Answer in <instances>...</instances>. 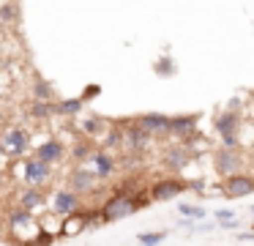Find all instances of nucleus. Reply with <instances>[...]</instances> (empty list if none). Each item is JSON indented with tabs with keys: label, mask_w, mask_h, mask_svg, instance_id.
<instances>
[{
	"label": "nucleus",
	"mask_w": 254,
	"mask_h": 246,
	"mask_svg": "<svg viewBox=\"0 0 254 246\" xmlns=\"http://www.w3.org/2000/svg\"><path fill=\"white\" fill-rule=\"evenodd\" d=\"M134 211H139L134 194H123V191H118L115 197H110V200L104 202V208H101V219H104V222H118V219L131 216Z\"/></svg>",
	"instance_id": "nucleus-1"
},
{
	"label": "nucleus",
	"mask_w": 254,
	"mask_h": 246,
	"mask_svg": "<svg viewBox=\"0 0 254 246\" xmlns=\"http://www.w3.org/2000/svg\"><path fill=\"white\" fill-rule=\"evenodd\" d=\"M189 189V180H181V178H161L156 180V183H150V197H153L156 202H167V200H175V197H181L183 191Z\"/></svg>",
	"instance_id": "nucleus-2"
},
{
	"label": "nucleus",
	"mask_w": 254,
	"mask_h": 246,
	"mask_svg": "<svg viewBox=\"0 0 254 246\" xmlns=\"http://www.w3.org/2000/svg\"><path fill=\"white\" fill-rule=\"evenodd\" d=\"M213 167H216V172L224 175V178L232 175V172H241V167H243L241 151H238V148L221 145V151H216V156H213Z\"/></svg>",
	"instance_id": "nucleus-3"
},
{
	"label": "nucleus",
	"mask_w": 254,
	"mask_h": 246,
	"mask_svg": "<svg viewBox=\"0 0 254 246\" xmlns=\"http://www.w3.org/2000/svg\"><path fill=\"white\" fill-rule=\"evenodd\" d=\"M221 191H224V197H230V200L249 197L254 191V178H252V175H243V172H232V175H227V178H224Z\"/></svg>",
	"instance_id": "nucleus-4"
},
{
	"label": "nucleus",
	"mask_w": 254,
	"mask_h": 246,
	"mask_svg": "<svg viewBox=\"0 0 254 246\" xmlns=\"http://www.w3.org/2000/svg\"><path fill=\"white\" fill-rule=\"evenodd\" d=\"M123 140H126V148L134 153H142L145 148H148L150 142V134L142 129L139 123H128L126 129H123Z\"/></svg>",
	"instance_id": "nucleus-5"
},
{
	"label": "nucleus",
	"mask_w": 254,
	"mask_h": 246,
	"mask_svg": "<svg viewBox=\"0 0 254 246\" xmlns=\"http://www.w3.org/2000/svg\"><path fill=\"white\" fill-rule=\"evenodd\" d=\"M170 134L181 137V142L191 140L197 134V115H178V118H170Z\"/></svg>",
	"instance_id": "nucleus-6"
},
{
	"label": "nucleus",
	"mask_w": 254,
	"mask_h": 246,
	"mask_svg": "<svg viewBox=\"0 0 254 246\" xmlns=\"http://www.w3.org/2000/svg\"><path fill=\"white\" fill-rule=\"evenodd\" d=\"M150 137H161V134H170V115H161V112H148L137 120Z\"/></svg>",
	"instance_id": "nucleus-7"
},
{
	"label": "nucleus",
	"mask_w": 254,
	"mask_h": 246,
	"mask_svg": "<svg viewBox=\"0 0 254 246\" xmlns=\"http://www.w3.org/2000/svg\"><path fill=\"white\" fill-rule=\"evenodd\" d=\"M191 162V151H189L186 142H181V145H172L170 151L164 153V164L172 169V172H181L186 164Z\"/></svg>",
	"instance_id": "nucleus-8"
},
{
	"label": "nucleus",
	"mask_w": 254,
	"mask_h": 246,
	"mask_svg": "<svg viewBox=\"0 0 254 246\" xmlns=\"http://www.w3.org/2000/svg\"><path fill=\"white\" fill-rule=\"evenodd\" d=\"M50 178V162H44V159L36 156L33 162H25V180L33 186L44 183V180Z\"/></svg>",
	"instance_id": "nucleus-9"
},
{
	"label": "nucleus",
	"mask_w": 254,
	"mask_h": 246,
	"mask_svg": "<svg viewBox=\"0 0 254 246\" xmlns=\"http://www.w3.org/2000/svg\"><path fill=\"white\" fill-rule=\"evenodd\" d=\"M238 129H241V118H238L232 109H227V112H221L219 118H216V131L221 134V140L238 137Z\"/></svg>",
	"instance_id": "nucleus-10"
},
{
	"label": "nucleus",
	"mask_w": 254,
	"mask_h": 246,
	"mask_svg": "<svg viewBox=\"0 0 254 246\" xmlns=\"http://www.w3.org/2000/svg\"><path fill=\"white\" fill-rule=\"evenodd\" d=\"M77 205H79L77 191L68 189V191H58V194H55V205H52V211L61 213V216H68V213L77 211Z\"/></svg>",
	"instance_id": "nucleus-11"
},
{
	"label": "nucleus",
	"mask_w": 254,
	"mask_h": 246,
	"mask_svg": "<svg viewBox=\"0 0 254 246\" xmlns=\"http://www.w3.org/2000/svg\"><path fill=\"white\" fill-rule=\"evenodd\" d=\"M3 145H6L8 153H14V156H17V153H22L25 148H28V134H25L22 129H11L6 137H3Z\"/></svg>",
	"instance_id": "nucleus-12"
},
{
	"label": "nucleus",
	"mask_w": 254,
	"mask_h": 246,
	"mask_svg": "<svg viewBox=\"0 0 254 246\" xmlns=\"http://www.w3.org/2000/svg\"><path fill=\"white\" fill-rule=\"evenodd\" d=\"M90 162H93V172L99 175V178H107V175L115 172V159H112L110 153H104V151L93 153V156H90Z\"/></svg>",
	"instance_id": "nucleus-13"
},
{
	"label": "nucleus",
	"mask_w": 254,
	"mask_h": 246,
	"mask_svg": "<svg viewBox=\"0 0 254 246\" xmlns=\"http://www.w3.org/2000/svg\"><path fill=\"white\" fill-rule=\"evenodd\" d=\"M63 145L58 140H47L44 145H39V151H36V156L39 159H44V162H50V164H55V162H61L63 159Z\"/></svg>",
	"instance_id": "nucleus-14"
},
{
	"label": "nucleus",
	"mask_w": 254,
	"mask_h": 246,
	"mask_svg": "<svg viewBox=\"0 0 254 246\" xmlns=\"http://www.w3.org/2000/svg\"><path fill=\"white\" fill-rule=\"evenodd\" d=\"M90 227V213H68L66 224H63V235H77L79 230Z\"/></svg>",
	"instance_id": "nucleus-15"
},
{
	"label": "nucleus",
	"mask_w": 254,
	"mask_h": 246,
	"mask_svg": "<svg viewBox=\"0 0 254 246\" xmlns=\"http://www.w3.org/2000/svg\"><path fill=\"white\" fill-rule=\"evenodd\" d=\"M68 180H71V189L77 191V194H79V191H90V189H93V180H96V172H88V169H74Z\"/></svg>",
	"instance_id": "nucleus-16"
},
{
	"label": "nucleus",
	"mask_w": 254,
	"mask_h": 246,
	"mask_svg": "<svg viewBox=\"0 0 254 246\" xmlns=\"http://www.w3.org/2000/svg\"><path fill=\"white\" fill-rule=\"evenodd\" d=\"M55 112H58V104H50V98H36V104L30 107V118L36 120H47Z\"/></svg>",
	"instance_id": "nucleus-17"
},
{
	"label": "nucleus",
	"mask_w": 254,
	"mask_h": 246,
	"mask_svg": "<svg viewBox=\"0 0 254 246\" xmlns=\"http://www.w3.org/2000/svg\"><path fill=\"white\" fill-rule=\"evenodd\" d=\"M82 112V98H66V101L58 104V115H66V118H74V115Z\"/></svg>",
	"instance_id": "nucleus-18"
},
{
	"label": "nucleus",
	"mask_w": 254,
	"mask_h": 246,
	"mask_svg": "<svg viewBox=\"0 0 254 246\" xmlns=\"http://www.w3.org/2000/svg\"><path fill=\"white\" fill-rule=\"evenodd\" d=\"M104 126H107V123L99 118V115H90V118H85V120H82V131H85L88 137L101 134V131H104Z\"/></svg>",
	"instance_id": "nucleus-19"
},
{
	"label": "nucleus",
	"mask_w": 254,
	"mask_h": 246,
	"mask_svg": "<svg viewBox=\"0 0 254 246\" xmlns=\"http://www.w3.org/2000/svg\"><path fill=\"white\" fill-rule=\"evenodd\" d=\"M19 202H22V208H28V211H36V208L41 205V191L39 189H28L22 197H19Z\"/></svg>",
	"instance_id": "nucleus-20"
},
{
	"label": "nucleus",
	"mask_w": 254,
	"mask_h": 246,
	"mask_svg": "<svg viewBox=\"0 0 254 246\" xmlns=\"http://www.w3.org/2000/svg\"><path fill=\"white\" fill-rule=\"evenodd\" d=\"M178 213H181V216H189V219H205V208L202 205H189V202H181V205H178Z\"/></svg>",
	"instance_id": "nucleus-21"
},
{
	"label": "nucleus",
	"mask_w": 254,
	"mask_h": 246,
	"mask_svg": "<svg viewBox=\"0 0 254 246\" xmlns=\"http://www.w3.org/2000/svg\"><path fill=\"white\" fill-rule=\"evenodd\" d=\"M153 69L159 71L161 77H172V74H175V63H172V58H167V55H164V58H159V60H156V66H153Z\"/></svg>",
	"instance_id": "nucleus-22"
},
{
	"label": "nucleus",
	"mask_w": 254,
	"mask_h": 246,
	"mask_svg": "<svg viewBox=\"0 0 254 246\" xmlns=\"http://www.w3.org/2000/svg\"><path fill=\"white\" fill-rule=\"evenodd\" d=\"M123 142H126V140H123V131H121V129H112L110 134L104 137V148H107V151H112V148H121Z\"/></svg>",
	"instance_id": "nucleus-23"
},
{
	"label": "nucleus",
	"mask_w": 254,
	"mask_h": 246,
	"mask_svg": "<svg viewBox=\"0 0 254 246\" xmlns=\"http://www.w3.org/2000/svg\"><path fill=\"white\" fill-rule=\"evenodd\" d=\"M164 238H167L164 230H159V233H142V235H137L139 244H161Z\"/></svg>",
	"instance_id": "nucleus-24"
},
{
	"label": "nucleus",
	"mask_w": 254,
	"mask_h": 246,
	"mask_svg": "<svg viewBox=\"0 0 254 246\" xmlns=\"http://www.w3.org/2000/svg\"><path fill=\"white\" fill-rule=\"evenodd\" d=\"M33 93H36V98H52V85L44 82V80H39L36 87H33Z\"/></svg>",
	"instance_id": "nucleus-25"
},
{
	"label": "nucleus",
	"mask_w": 254,
	"mask_h": 246,
	"mask_svg": "<svg viewBox=\"0 0 254 246\" xmlns=\"http://www.w3.org/2000/svg\"><path fill=\"white\" fill-rule=\"evenodd\" d=\"M88 156H93V153H90V145L88 142H77V145H74V159H88Z\"/></svg>",
	"instance_id": "nucleus-26"
},
{
	"label": "nucleus",
	"mask_w": 254,
	"mask_h": 246,
	"mask_svg": "<svg viewBox=\"0 0 254 246\" xmlns=\"http://www.w3.org/2000/svg\"><path fill=\"white\" fill-rule=\"evenodd\" d=\"M99 93H101V85H88L82 90V101H90V98H96Z\"/></svg>",
	"instance_id": "nucleus-27"
},
{
	"label": "nucleus",
	"mask_w": 254,
	"mask_h": 246,
	"mask_svg": "<svg viewBox=\"0 0 254 246\" xmlns=\"http://www.w3.org/2000/svg\"><path fill=\"white\" fill-rule=\"evenodd\" d=\"M216 219H219V224H221V222H227V219H235V213L227 211V208H219V211H216Z\"/></svg>",
	"instance_id": "nucleus-28"
},
{
	"label": "nucleus",
	"mask_w": 254,
	"mask_h": 246,
	"mask_svg": "<svg viewBox=\"0 0 254 246\" xmlns=\"http://www.w3.org/2000/svg\"><path fill=\"white\" fill-rule=\"evenodd\" d=\"M191 233H210V230H216V224H208V222H202L199 227H189Z\"/></svg>",
	"instance_id": "nucleus-29"
},
{
	"label": "nucleus",
	"mask_w": 254,
	"mask_h": 246,
	"mask_svg": "<svg viewBox=\"0 0 254 246\" xmlns=\"http://www.w3.org/2000/svg\"><path fill=\"white\" fill-rule=\"evenodd\" d=\"M189 189H191V191H202L205 183H202V180H189Z\"/></svg>",
	"instance_id": "nucleus-30"
},
{
	"label": "nucleus",
	"mask_w": 254,
	"mask_h": 246,
	"mask_svg": "<svg viewBox=\"0 0 254 246\" xmlns=\"http://www.w3.org/2000/svg\"><path fill=\"white\" fill-rule=\"evenodd\" d=\"M36 241H41V244H52V235L50 233H39V235H36Z\"/></svg>",
	"instance_id": "nucleus-31"
},
{
	"label": "nucleus",
	"mask_w": 254,
	"mask_h": 246,
	"mask_svg": "<svg viewBox=\"0 0 254 246\" xmlns=\"http://www.w3.org/2000/svg\"><path fill=\"white\" fill-rule=\"evenodd\" d=\"M3 151H6V145H3V140H0V153H3Z\"/></svg>",
	"instance_id": "nucleus-32"
},
{
	"label": "nucleus",
	"mask_w": 254,
	"mask_h": 246,
	"mask_svg": "<svg viewBox=\"0 0 254 246\" xmlns=\"http://www.w3.org/2000/svg\"><path fill=\"white\" fill-rule=\"evenodd\" d=\"M252 167H254V153H252Z\"/></svg>",
	"instance_id": "nucleus-33"
},
{
	"label": "nucleus",
	"mask_w": 254,
	"mask_h": 246,
	"mask_svg": "<svg viewBox=\"0 0 254 246\" xmlns=\"http://www.w3.org/2000/svg\"><path fill=\"white\" fill-rule=\"evenodd\" d=\"M252 213H254V208H252Z\"/></svg>",
	"instance_id": "nucleus-34"
}]
</instances>
